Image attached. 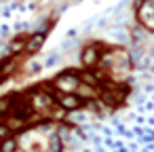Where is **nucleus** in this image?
<instances>
[{"instance_id":"f257e3e1","label":"nucleus","mask_w":154,"mask_h":152,"mask_svg":"<svg viewBox=\"0 0 154 152\" xmlns=\"http://www.w3.org/2000/svg\"><path fill=\"white\" fill-rule=\"evenodd\" d=\"M137 9V19H139V23L143 26V28H148L150 32L154 30V2L152 0H137V5H135Z\"/></svg>"},{"instance_id":"f03ea898","label":"nucleus","mask_w":154,"mask_h":152,"mask_svg":"<svg viewBox=\"0 0 154 152\" xmlns=\"http://www.w3.org/2000/svg\"><path fill=\"white\" fill-rule=\"evenodd\" d=\"M80 78L72 72H66V74H59L55 80H53V87L59 91V93H74L76 87H78Z\"/></svg>"},{"instance_id":"7ed1b4c3","label":"nucleus","mask_w":154,"mask_h":152,"mask_svg":"<svg viewBox=\"0 0 154 152\" xmlns=\"http://www.w3.org/2000/svg\"><path fill=\"white\" fill-rule=\"evenodd\" d=\"M57 104H59L66 112L82 108V99H80L78 95H74V93H61V95H59V99H57Z\"/></svg>"},{"instance_id":"20e7f679","label":"nucleus","mask_w":154,"mask_h":152,"mask_svg":"<svg viewBox=\"0 0 154 152\" xmlns=\"http://www.w3.org/2000/svg\"><path fill=\"white\" fill-rule=\"evenodd\" d=\"M99 57H101V53H99V47H97V45L87 47V49L82 51V55H80V59H82V64H85L87 68H95V66L99 64Z\"/></svg>"},{"instance_id":"39448f33","label":"nucleus","mask_w":154,"mask_h":152,"mask_svg":"<svg viewBox=\"0 0 154 152\" xmlns=\"http://www.w3.org/2000/svg\"><path fill=\"white\" fill-rule=\"evenodd\" d=\"M42 42H45V36H42V34H34V36L26 38V53H30V55L36 53Z\"/></svg>"},{"instance_id":"423d86ee","label":"nucleus","mask_w":154,"mask_h":152,"mask_svg":"<svg viewBox=\"0 0 154 152\" xmlns=\"http://www.w3.org/2000/svg\"><path fill=\"white\" fill-rule=\"evenodd\" d=\"M11 108H13V97H11V95L0 99V116H7V114L11 112Z\"/></svg>"},{"instance_id":"0eeeda50","label":"nucleus","mask_w":154,"mask_h":152,"mask_svg":"<svg viewBox=\"0 0 154 152\" xmlns=\"http://www.w3.org/2000/svg\"><path fill=\"white\" fill-rule=\"evenodd\" d=\"M5 137H9V131L5 129V125H0V141H2Z\"/></svg>"}]
</instances>
